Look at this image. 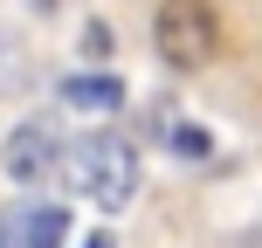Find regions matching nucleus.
<instances>
[{
  "instance_id": "obj_1",
  "label": "nucleus",
  "mask_w": 262,
  "mask_h": 248,
  "mask_svg": "<svg viewBox=\"0 0 262 248\" xmlns=\"http://www.w3.org/2000/svg\"><path fill=\"white\" fill-rule=\"evenodd\" d=\"M62 172H69V186H76L83 200H97L104 214H118V207H131V193H138V145L111 138V131H90V138L62 159Z\"/></svg>"
},
{
  "instance_id": "obj_2",
  "label": "nucleus",
  "mask_w": 262,
  "mask_h": 248,
  "mask_svg": "<svg viewBox=\"0 0 262 248\" xmlns=\"http://www.w3.org/2000/svg\"><path fill=\"white\" fill-rule=\"evenodd\" d=\"M152 49H159V62H166L172 76H193V69H207L214 49H221V14H214L207 0H159Z\"/></svg>"
},
{
  "instance_id": "obj_3",
  "label": "nucleus",
  "mask_w": 262,
  "mask_h": 248,
  "mask_svg": "<svg viewBox=\"0 0 262 248\" xmlns=\"http://www.w3.org/2000/svg\"><path fill=\"white\" fill-rule=\"evenodd\" d=\"M55 166H62V138H55V124L28 118V124H14L7 138H0V172H7L14 186H41Z\"/></svg>"
},
{
  "instance_id": "obj_4",
  "label": "nucleus",
  "mask_w": 262,
  "mask_h": 248,
  "mask_svg": "<svg viewBox=\"0 0 262 248\" xmlns=\"http://www.w3.org/2000/svg\"><path fill=\"white\" fill-rule=\"evenodd\" d=\"M62 104H69V110H97V118H104V110L124 104V83L104 76V69H76V76L62 83Z\"/></svg>"
},
{
  "instance_id": "obj_5",
  "label": "nucleus",
  "mask_w": 262,
  "mask_h": 248,
  "mask_svg": "<svg viewBox=\"0 0 262 248\" xmlns=\"http://www.w3.org/2000/svg\"><path fill=\"white\" fill-rule=\"evenodd\" d=\"M69 241V214L62 207H28L21 214V248H62Z\"/></svg>"
},
{
  "instance_id": "obj_6",
  "label": "nucleus",
  "mask_w": 262,
  "mask_h": 248,
  "mask_svg": "<svg viewBox=\"0 0 262 248\" xmlns=\"http://www.w3.org/2000/svg\"><path fill=\"white\" fill-rule=\"evenodd\" d=\"M21 83H28V41L0 28V90H21Z\"/></svg>"
},
{
  "instance_id": "obj_7",
  "label": "nucleus",
  "mask_w": 262,
  "mask_h": 248,
  "mask_svg": "<svg viewBox=\"0 0 262 248\" xmlns=\"http://www.w3.org/2000/svg\"><path fill=\"white\" fill-rule=\"evenodd\" d=\"M166 145H172L180 159H207V152H214V145H207V131H200V124H172V131H166Z\"/></svg>"
},
{
  "instance_id": "obj_8",
  "label": "nucleus",
  "mask_w": 262,
  "mask_h": 248,
  "mask_svg": "<svg viewBox=\"0 0 262 248\" xmlns=\"http://www.w3.org/2000/svg\"><path fill=\"white\" fill-rule=\"evenodd\" d=\"M83 248H111V235H90V241H83Z\"/></svg>"
}]
</instances>
